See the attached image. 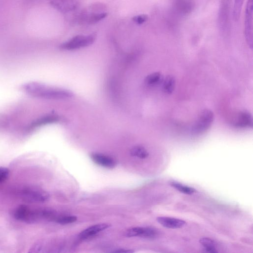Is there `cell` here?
I'll list each match as a JSON object with an SVG mask.
<instances>
[{
  "instance_id": "obj_23",
  "label": "cell",
  "mask_w": 253,
  "mask_h": 253,
  "mask_svg": "<svg viewBox=\"0 0 253 253\" xmlns=\"http://www.w3.org/2000/svg\"><path fill=\"white\" fill-rule=\"evenodd\" d=\"M9 169L3 167H0V184L4 182L8 177Z\"/></svg>"
},
{
  "instance_id": "obj_15",
  "label": "cell",
  "mask_w": 253,
  "mask_h": 253,
  "mask_svg": "<svg viewBox=\"0 0 253 253\" xmlns=\"http://www.w3.org/2000/svg\"><path fill=\"white\" fill-rule=\"evenodd\" d=\"M200 244L204 247L203 252L206 253H215L218 251L216 249L215 242L208 238H202L200 239Z\"/></svg>"
},
{
  "instance_id": "obj_8",
  "label": "cell",
  "mask_w": 253,
  "mask_h": 253,
  "mask_svg": "<svg viewBox=\"0 0 253 253\" xmlns=\"http://www.w3.org/2000/svg\"><path fill=\"white\" fill-rule=\"evenodd\" d=\"M51 5L62 13H68L75 10L79 6L77 0H51Z\"/></svg>"
},
{
  "instance_id": "obj_10",
  "label": "cell",
  "mask_w": 253,
  "mask_h": 253,
  "mask_svg": "<svg viewBox=\"0 0 253 253\" xmlns=\"http://www.w3.org/2000/svg\"><path fill=\"white\" fill-rule=\"evenodd\" d=\"M230 0H221L219 14V22L223 32L228 29Z\"/></svg>"
},
{
  "instance_id": "obj_17",
  "label": "cell",
  "mask_w": 253,
  "mask_h": 253,
  "mask_svg": "<svg viewBox=\"0 0 253 253\" xmlns=\"http://www.w3.org/2000/svg\"><path fill=\"white\" fill-rule=\"evenodd\" d=\"M58 117L55 116L49 115L42 117L36 120L33 124V127H37L48 124L56 122L58 121Z\"/></svg>"
},
{
  "instance_id": "obj_19",
  "label": "cell",
  "mask_w": 253,
  "mask_h": 253,
  "mask_svg": "<svg viewBox=\"0 0 253 253\" xmlns=\"http://www.w3.org/2000/svg\"><path fill=\"white\" fill-rule=\"evenodd\" d=\"M131 156L139 159H145L149 156V153L146 149L141 146L133 147L130 150Z\"/></svg>"
},
{
  "instance_id": "obj_20",
  "label": "cell",
  "mask_w": 253,
  "mask_h": 253,
  "mask_svg": "<svg viewBox=\"0 0 253 253\" xmlns=\"http://www.w3.org/2000/svg\"><path fill=\"white\" fill-rule=\"evenodd\" d=\"M163 78L161 73L156 72L147 76L145 79V83L148 85H155L160 83Z\"/></svg>"
},
{
  "instance_id": "obj_12",
  "label": "cell",
  "mask_w": 253,
  "mask_h": 253,
  "mask_svg": "<svg viewBox=\"0 0 253 253\" xmlns=\"http://www.w3.org/2000/svg\"><path fill=\"white\" fill-rule=\"evenodd\" d=\"M90 157L95 164L101 167L112 169L116 166V162L113 159L102 154L93 153Z\"/></svg>"
},
{
  "instance_id": "obj_11",
  "label": "cell",
  "mask_w": 253,
  "mask_h": 253,
  "mask_svg": "<svg viewBox=\"0 0 253 253\" xmlns=\"http://www.w3.org/2000/svg\"><path fill=\"white\" fill-rule=\"evenodd\" d=\"M232 124L237 127H253V120L251 114L247 111L239 112L233 120Z\"/></svg>"
},
{
  "instance_id": "obj_14",
  "label": "cell",
  "mask_w": 253,
  "mask_h": 253,
  "mask_svg": "<svg viewBox=\"0 0 253 253\" xmlns=\"http://www.w3.org/2000/svg\"><path fill=\"white\" fill-rule=\"evenodd\" d=\"M109 227V225L106 223H99L93 225L82 231L79 236L82 239H85L94 236Z\"/></svg>"
},
{
  "instance_id": "obj_16",
  "label": "cell",
  "mask_w": 253,
  "mask_h": 253,
  "mask_svg": "<svg viewBox=\"0 0 253 253\" xmlns=\"http://www.w3.org/2000/svg\"><path fill=\"white\" fill-rule=\"evenodd\" d=\"M175 86V78L171 76H167L163 81V88L165 92L171 94L174 90Z\"/></svg>"
},
{
  "instance_id": "obj_22",
  "label": "cell",
  "mask_w": 253,
  "mask_h": 253,
  "mask_svg": "<svg viewBox=\"0 0 253 253\" xmlns=\"http://www.w3.org/2000/svg\"><path fill=\"white\" fill-rule=\"evenodd\" d=\"M77 219L76 216L74 215H66L57 217L55 221L61 224H66L75 222Z\"/></svg>"
},
{
  "instance_id": "obj_21",
  "label": "cell",
  "mask_w": 253,
  "mask_h": 253,
  "mask_svg": "<svg viewBox=\"0 0 253 253\" xmlns=\"http://www.w3.org/2000/svg\"><path fill=\"white\" fill-rule=\"evenodd\" d=\"M244 1V0H235L234 1L233 16L235 21H238L240 18Z\"/></svg>"
},
{
  "instance_id": "obj_13",
  "label": "cell",
  "mask_w": 253,
  "mask_h": 253,
  "mask_svg": "<svg viewBox=\"0 0 253 253\" xmlns=\"http://www.w3.org/2000/svg\"><path fill=\"white\" fill-rule=\"evenodd\" d=\"M157 221L163 226L172 229L179 228L185 224V221L183 220L166 216L158 217Z\"/></svg>"
},
{
  "instance_id": "obj_2",
  "label": "cell",
  "mask_w": 253,
  "mask_h": 253,
  "mask_svg": "<svg viewBox=\"0 0 253 253\" xmlns=\"http://www.w3.org/2000/svg\"><path fill=\"white\" fill-rule=\"evenodd\" d=\"M13 214L17 220L33 224L43 220L51 219L53 212L48 210L35 209L22 205L15 208Z\"/></svg>"
},
{
  "instance_id": "obj_7",
  "label": "cell",
  "mask_w": 253,
  "mask_h": 253,
  "mask_svg": "<svg viewBox=\"0 0 253 253\" xmlns=\"http://www.w3.org/2000/svg\"><path fill=\"white\" fill-rule=\"evenodd\" d=\"M253 1L248 0L245 15L244 34L247 43L251 49L253 48Z\"/></svg>"
},
{
  "instance_id": "obj_3",
  "label": "cell",
  "mask_w": 253,
  "mask_h": 253,
  "mask_svg": "<svg viewBox=\"0 0 253 253\" xmlns=\"http://www.w3.org/2000/svg\"><path fill=\"white\" fill-rule=\"evenodd\" d=\"M104 6L101 4H93L87 10L81 12L79 21L88 24H94L106 17L107 13L103 10Z\"/></svg>"
},
{
  "instance_id": "obj_6",
  "label": "cell",
  "mask_w": 253,
  "mask_h": 253,
  "mask_svg": "<svg viewBox=\"0 0 253 253\" xmlns=\"http://www.w3.org/2000/svg\"><path fill=\"white\" fill-rule=\"evenodd\" d=\"M21 195L24 200L31 203H43L47 201L49 197L46 191L35 187L24 188Z\"/></svg>"
},
{
  "instance_id": "obj_24",
  "label": "cell",
  "mask_w": 253,
  "mask_h": 253,
  "mask_svg": "<svg viewBox=\"0 0 253 253\" xmlns=\"http://www.w3.org/2000/svg\"><path fill=\"white\" fill-rule=\"evenodd\" d=\"M148 19V16L145 14H141L133 17V21L137 24H142Z\"/></svg>"
},
{
  "instance_id": "obj_4",
  "label": "cell",
  "mask_w": 253,
  "mask_h": 253,
  "mask_svg": "<svg viewBox=\"0 0 253 253\" xmlns=\"http://www.w3.org/2000/svg\"><path fill=\"white\" fill-rule=\"evenodd\" d=\"M96 34L80 35L76 36L60 45L64 50H74L84 47L92 44L96 39Z\"/></svg>"
},
{
  "instance_id": "obj_9",
  "label": "cell",
  "mask_w": 253,
  "mask_h": 253,
  "mask_svg": "<svg viewBox=\"0 0 253 253\" xmlns=\"http://www.w3.org/2000/svg\"><path fill=\"white\" fill-rule=\"evenodd\" d=\"M157 234V231L150 227H132L126 232V236L128 237L139 236L148 239L154 238Z\"/></svg>"
},
{
  "instance_id": "obj_18",
  "label": "cell",
  "mask_w": 253,
  "mask_h": 253,
  "mask_svg": "<svg viewBox=\"0 0 253 253\" xmlns=\"http://www.w3.org/2000/svg\"><path fill=\"white\" fill-rule=\"evenodd\" d=\"M169 184L178 191L184 194H191L196 192V190L193 188L184 185L174 181H170Z\"/></svg>"
},
{
  "instance_id": "obj_25",
  "label": "cell",
  "mask_w": 253,
  "mask_h": 253,
  "mask_svg": "<svg viewBox=\"0 0 253 253\" xmlns=\"http://www.w3.org/2000/svg\"><path fill=\"white\" fill-rule=\"evenodd\" d=\"M113 252L130 253L134 252V251L130 250L119 249V250H116V251H114Z\"/></svg>"
},
{
  "instance_id": "obj_1",
  "label": "cell",
  "mask_w": 253,
  "mask_h": 253,
  "mask_svg": "<svg viewBox=\"0 0 253 253\" xmlns=\"http://www.w3.org/2000/svg\"><path fill=\"white\" fill-rule=\"evenodd\" d=\"M23 88L29 95L43 99H63L73 96V92L69 90L52 88L37 82L27 83Z\"/></svg>"
},
{
  "instance_id": "obj_5",
  "label": "cell",
  "mask_w": 253,
  "mask_h": 253,
  "mask_svg": "<svg viewBox=\"0 0 253 253\" xmlns=\"http://www.w3.org/2000/svg\"><path fill=\"white\" fill-rule=\"evenodd\" d=\"M213 120L214 114L211 110H203L192 126V133L200 134L205 132L211 127Z\"/></svg>"
}]
</instances>
